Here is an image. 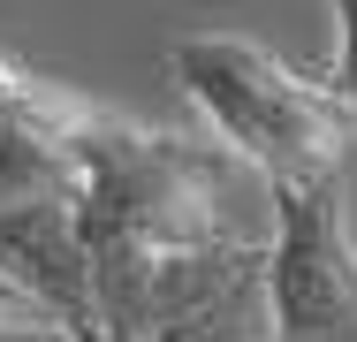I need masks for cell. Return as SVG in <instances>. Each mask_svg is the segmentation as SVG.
I'll return each mask as SVG.
<instances>
[{
  "label": "cell",
  "instance_id": "cell-5",
  "mask_svg": "<svg viewBox=\"0 0 357 342\" xmlns=\"http://www.w3.org/2000/svg\"><path fill=\"white\" fill-rule=\"evenodd\" d=\"M175 342H266V297H251V304H236V312H220V320H206Z\"/></svg>",
  "mask_w": 357,
  "mask_h": 342
},
{
  "label": "cell",
  "instance_id": "cell-7",
  "mask_svg": "<svg viewBox=\"0 0 357 342\" xmlns=\"http://www.w3.org/2000/svg\"><path fill=\"white\" fill-rule=\"evenodd\" d=\"M23 84H31V76H23V68H8V61H0V107H8V99H15V91H23Z\"/></svg>",
  "mask_w": 357,
  "mask_h": 342
},
{
  "label": "cell",
  "instance_id": "cell-2",
  "mask_svg": "<svg viewBox=\"0 0 357 342\" xmlns=\"http://www.w3.org/2000/svg\"><path fill=\"white\" fill-rule=\"evenodd\" d=\"M167 76L213 122L220 152H236L266 191H296V183L342 175V160H350V144H357L342 99L327 84L296 76L289 61H274L251 38L190 31V38L167 46Z\"/></svg>",
  "mask_w": 357,
  "mask_h": 342
},
{
  "label": "cell",
  "instance_id": "cell-3",
  "mask_svg": "<svg viewBox=\"0 0 357 342\" xmlns=\"http://www.w3.org/2000/svg\"><path fill=\"white\" fill-rule=\"evenodd\" d=\"M76 107L54 84H23L0 107V281L54 312L61 342L91 335V281H84V175H76Z\"/></svg>",
  "mask_w": 357,
  "mask_h": 342
},
{
  "label": "cell",
  "instance_id": "cell-4",
  "mask_svg": "<svg viewBox=\"0 0 357 342\" xmlns=\"http://www.w3.org/2000/svg\"><path fill=\"white\" fill-rule=\"evenodd\" d=\"M266 342H357V221L350 168L274 191Z\"/></svg>",
  "mask_w": 357,
  "mask_h": 342
},
{
  "label": "cell",
  "instance_id": "cell-1",
  "mask_svg": "<svg viewBox=\"0 0 357 342\" xmlns=\"http://www.w3.org/2000/svg\"><path fill=\"white\" fill-rule=\"evenodd\" d=\"M69 144L84 175V342H175L266 297L274 191L236 152L206 137L137 130L99 107H76Z\"/></svg>",
  "mask_w": 357,
  "mask_h": 342
},
{
  "label": "cell",
  "instance_id": "cell-6",
  "mask_svg": "<svg viewBox=\"0 0 357 342\" xmlns=\"http://www.w3.org/2000/svg\"><path fill=\"white\" fill-rule=\"evenodd\" d=\"M0 335H61V327H54V312H46V304H31L23 289H8V281H0Z\"/></svg>",
  "mask_w": 357,
  "mask_h": 342
}]
</instances>
